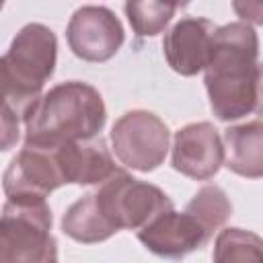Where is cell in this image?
<instances>
[{
	"label": "cell",
	"instance_id": "6da1fadb",
	"mask_svg": "<svg viewBox=\"0 0 263 263\" xmlns=\"http://www.w3.org/2000/svg\"><path fill=\"white\" fill-rule=\"evenodd\" d=\"M259 37L255 27L236 21L216 29L203 82L210 107L220 121L255 111L259 74Z\"/></svg>",
	"mask_w": 263,
	"mask_h": 263
},
{
	"label": "cell",
	"instance_id": "7a4b0ae2",
	"mask_svg": "<svg viewBox=\"0 0 263 263\" xmlns=\"http://www.w3.org/2000/svg\"><path fill=\"white\" fill-rule=\"evenodd\" d=\"M107 109L101 92L80 80L51 86L35 103L25 119V144L60 148L72 142L101 136Z\"/></svg>",
	"mask_w": 263,
	"mask_h": 263
},
{
	"label": "cell",
	"instance_id": "3957f363",
	"mask_svg": "<svg viewBox=\"0 0 263 263\" xmlns=\"http://www.w3.org/2000/svg\"><path fill=\"white\" fill-rule=\"evenodd\" d=\"M55 62V33L41 23L25 25L0 58L2 109L25 123L29 111L43 97V86L53 76Z\"/></svg>",
	"mask_w": 263,
	"mask_h": 263
},
{
	"label": "cell",
	"instance_id": "277c9868",
	"mask_svg": "<svg viewBox=\"0 0 263 263\" xmlns=\"http://www.w3.org/2000/svg\"><path fill=\"white\" fill-rule=\"evenodd\" d=\"M0 263H58L47 199H6L0 220Z\"/></svg>",
	"mask_w": 263,
	"mask_h": 263
},
{
	"label": "cell",
	"instance_id": "5b68a950",
	"mask_svg": "<svg viewBox=\"0 0 263 263\" xmlns=\"http://www.w3.org/2000/svg\"><path fill=\"white\" fill-rule=\"evenodd\" d=\"M92 193L99 212L115 232L140 230L162 212L173 210L171 197L160 187L140 181L121 168H117Z\"/></svg>",
	"mask_w": 263,
	"mask_h": 263
},
{
	"label": "cell",
	"instance_id": "8992f818",
	"mask_svg": "<svg viewBox=\"0 0 263 263\" xmlns=\"http://www.w3.org/2000/svg\"><path fill=\"white\" fill-rule=\"evenodd\" d=\"M111 148L123 166L150 173L164 162L171 148V132L152 111L134 109L113 123Z\"/></svg>",
	"mask_w": 263,
	"mask_h": 263
},
{
	"label": "cell",
	"instance_id": "52a82bcc",
	"mask_svg": "<svg viewBox=\"0 0 263 263\" xmlns=\"http://www.w3.org/2000/svg\"><path fill=\"white\" fill-rule=\"evenodd\" d=\"M66 39L76 58L84 62H107L123 45L125 33L111 8L84 4L70 16Z\"/></svg>",
	"mask_w": 263,
	"mask_h": 263
},
{
	"label": "cell",
	"instance_id": "ba28073f",
	"mask_svg": "<svg viewBox=\"0 0 263 263\" xmlns=\"http://www.w3.org/2000/svg\"><path fill=\"white\" fill-rule=\"evenodd\" d=\"M66 185L55 148L23 146L8 162L2 189L6 199H47V195Z\"/></svg>",
	"mask_w": 263,
	"mask_h": 263
},
{
	"label": "cell",
	"instance_id": "9c48e42d",
	"mask_svg": "<svg viewBox=\"0 0 263 263\" xmlns=\"http://www.w3.org/2000/svg\"><path fill=\"white\" fill-rule=\"evenodd\" d=\"M224 158V140L210 121L187 123L173 138V168L189 179H212L222 168Z\"/></svg>",
	"mask_w": 263,
	"mask_h": 263
},
{
	"label": "cell",
	"instance_id": "30bf717a",
	"mask_svg": "<svg viewBox=\"0 0 263 263\" xmlns=\"http://www.w3.org/2000/svg\"><path fill=\"white\" fill-rule=\"evenodd\" d=\"M212 236L193 214L187 210L175 212V208L138 230V240L150 253L164 259H181L201 249Z\"/></svg>",
	"mask_w": 263,
	"mask_h": 263
},
{
	"label": "cell",
	"instance_id": "8fae6325",
	"mask_svg": "<svg viewBox=\"0 0 263 263\" xmlns=\"http://www.w3.org/2000/svg\"><path fill=\"white\" fill-rule=\"evenodd\" d=\"M216 25L205 16H185L177 21L162 39L166 64L181 76H195L205 70Z\"/></svg>",
	"mask_w": 263,
	"mask_h": 263
},
{
	"label": "cell",
	"instance_id": "7c38bea8",
	"mask_svg": "<svg viewBox=\"0 0 263 263\" xmlns=\"http://www.w3.org/2000/svg\"><path fill=\"white\" fill-rule=\"evenodd\" d=\"M55 154L64 181L72 185H101L117 171L111 150L101 136L60 146Z\"/></svg>",
	"mask_w": 263,
	"mask_h": 263
},
{
	"label": "cell",
	"instance_id": "4fadbf2b",
	"mask_svg": "<svg viewBox=\"0 0 263 263\" xmlns=\"http://www.w3.org/2000/svg\"><path fill=\"white\" fill-rule=\"evenodd\" d=\"M224 166L245 179L263 177V119L232 125L224 132Z\"/></svg>",
	"mask_w": 263,
	"mask_h": 263
},
{
	"label": "cell",
	"instance_id": "5bb4252c",
	"mask_svg": "<svg viewBox=\"0 0 263 263\" xmlns=\"http://www.w3.org/2000/svg\"><path fill=\"white\" fill-rule=\"evenodd\" d=\"M62 230L72 240L82 245H95L111 238L115 230L107 224L103 214L99 212L95 193H84L78 197L62 216Z\"/></svg>",
	"mask_w": 263,
	"mask_h": 263
},
{
	"label": "cell",
	"instance_id": "9a60e30c",
	"mask_svg": "<svg viewBox=\"0 0 263 263\" xmlns=\"http://www.w3.org/2000/svg\"><path fill=\"white\" fill-rule=\"evenodd\" d=\"M212 263H263V238L251 230L224 228L216 236Z\"/></svg>",
	"mask_w": 263,
	"mask_h": 263
},
{
	"label": "cell",
	"instance_id": "2e32d148",
	"mask_svg": "<svg viewBox=\"0 0 263 263\" xmlns=\"http://www.w3.org/2000/svg\"><path fill=\"white\" fill-rule=\"evenodd\" d=\"M185 210L189 214H193L210 234H214L220 226H224L228 222V218L232 216V203H230L226 191L218 185L201 187L189 199Z\"/></svg>",
	"mask_w": 263,
	"mask_h": 263
},
{
	"label": "cell",
	"instance_id": "e0dca14e",
	"mask_svg": "<svg viewBox=\"0 0 263 263\" xmlns=\"http://www.w3.org/2000/svg\"><path fill=\"white\" fill-rule=\"evenodd\" d=\"M125 16L140 37H154L173 21L179 4L173 2H125Z\"/></svg>",
	"mask_w": 263,
	"mask_h": 263
},
{
	"label": "cell",
	"instance_id": "ac0fdd59",
	"mask_svg": "<svg viewBox=\"0 0 263 263\" xmlns=\"http://www.w3.org/2000/svg\"><path fill=\"white\" fill-rule=\"evenodd\" d=\"M21 119L16 115H12L10 111L2 109V150H10L12 146H16L18 138H21Z\"/></svg>",
	"mask_w": 263,
	"mask_h": 263
},
{
	"label": "cell",
	"instance_id": "d6986e66",
	"mask_svg": "<svg viewBox=\"0 0 263 263\" xmlns=\"http://www.w3.org/2000/svg\"><path fill=\"white\" fill-rule=\"evenodd\" d=\"M234 12L247 25H263V4L261 2H234Z\"/></svg>",
	"mask_w": 263,
	"mask_h": 263
},
{
	"label": "cell",
	"instance_id": "ffe728a7",
	"mask_svg": "<svg viewBox=\"0 0 263 263\" xmlns=\"http://www.w3.org/2000/svg\"><path fill=\"white\" fill-rule=\"evenodd\" d=\"M255 113L263 117V64H259V74H257V105Z\"/></svg>",
	"mask_w": 263,
	"mask_h": 263
}]
</instances>
